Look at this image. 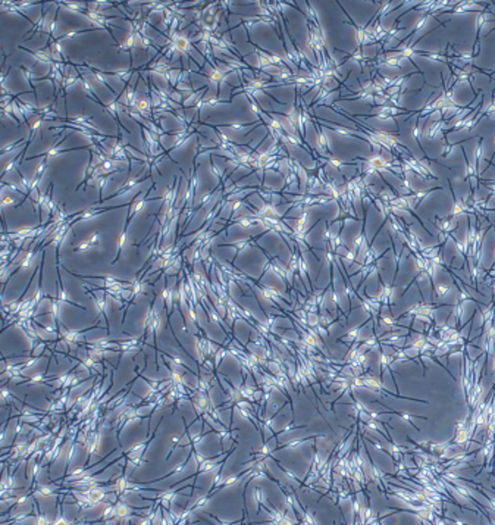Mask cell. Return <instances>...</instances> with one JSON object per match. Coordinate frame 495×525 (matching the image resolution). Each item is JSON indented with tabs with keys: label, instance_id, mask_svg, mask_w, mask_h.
<instances>
[{
	"label": "cell",
	"instance_id": "6da1fadb",
	"mask_svg": "<svg viewBox=\"0 0 495 525\" xmlns=\"http://www.w3.org/2000/svg\"><path fill=\"white\" fill-rule=\"evenodd\" d=\"M46 350V343H38L35 347H34V350H33V355H34V358H37V356H40L43 352Z\"/></svg>",
	"mask_w": 495,
	"mask_h": 525
}]
</instances>
